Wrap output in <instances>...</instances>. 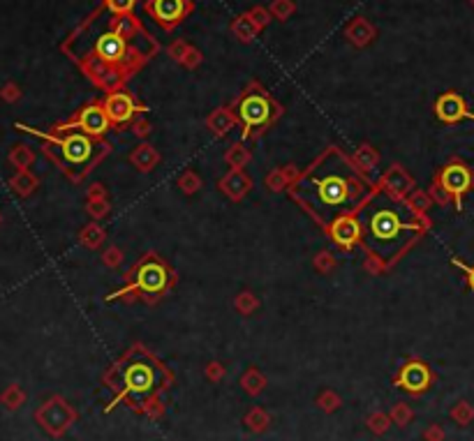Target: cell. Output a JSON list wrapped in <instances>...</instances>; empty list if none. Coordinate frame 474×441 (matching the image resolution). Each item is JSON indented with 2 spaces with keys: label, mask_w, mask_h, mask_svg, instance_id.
<instances>
[{
  "label": "cell",
  "mask_w": 474,
  "mask_h": 441,
  "mask_svg": "<svg viewBox=\"0 0 474 441\" xmlns=\"http://www.w3.org/2000/svg\"><path fill=\"white\" fill-rule=\"evenodd\" d=\"M435 113H438L440 120H445V123H458V120H465L470 118L474 120V113L468 109V104L458 93H445L440 97L438 102H435Z\"/></svg>",
  "instance_id": "9c48e42d"
},
{
  "label": "cell",
  "mask_w": 474,
  "mask_h": 441,
  "mask_svg": "<svg viewBox=\"0 0 474 441\" xmlns=\"http://www.w3.org/2000/svg\"><path fill=\"white\" fill-rule=\"evenodd\" d=\"M146 12L164 28L176 26L187 12V0H148Z\"/></svg>",
  "instance_id": "8992f818"
},
{
  "label": "cell",
  "mask_w": 474,
  "mask_h": 441,
  "mask_svg": "<svg viewBox=\"0 0 474 441\" xmlns=\"http://www.w3.org/2000/svg\"><path fill=\"white\" fill-rule=\"evenodd\" d=\"M137 5V0H107V7L114 14H130Z\"/></svg>",
  "instance_id": "9a60e30c"
},
{
  "label": "cell",
  "mask_w": 474,
  "mask_h": 441,
  "mask_svg": "<svg viewBox=\"0 0 474 441\" xmlns=\"http://www.w3.org/2000/svg\"><path fill=\"white\" fill-rule=\"evenodd\" d=\"M109 116L107 111H104V106L100 104H90L86 106L84 111H81L79 120L74 123V127H79V130H84V134H90V136H100L109 130Z\"/></svg>",
  "instance_id": "30bf717a"
},
{
  "label": "cell",
  "mask_w": 474,
  "mask_h": 441,
  "mask_svg": "<svg viewBox=\"0 0 474 441\" xmlns=\"http://www.w3.org/2000/svg\"><path fill=\"white\" fill-rule=\"evenodd\" d=\"M238 116L243 120L245 134L252 132L254 127H264L271 116H273V106H271L268 97L264 93H247L238 104Z\"/></svg>",
  "instance_id": "3957f363"
},
{
  "label": "cell",
  "mask_w": 474,
  "mask_h": 441,
  "mask_svg": "<svg viewBox=\"0 0 474 441\" xmlns=\"http://www.w3.org/2000/svg\"><path fill=\"white\" fill-rule=\"evenodd\" d=\"M130 386L134 391H146L150 386V370L144 368V365H139V368H132L130 370Z\"/></svg>",
  "instance_id": "5bb4252c"
},
{
  "label": "cell",
  "mask_w": 474,
  "mask_h": 441,
  "mask_svg": "<svg viewBox=\"0 0 474 441\" xmlns=\"http://www.w3.org/2000/svg\"><path fill=\"white\" fill-rule=\"evenodd\" d=\"M58 150L65 164H84L93 155V141L86 134H67L58 141Z\"/></svg>",
  "instance_id": "ba28073f"
},
{
  "label": "cell",
  "mask_w": 474,
  "mask_h": 441,
  "mask_svg": "<svg viewBox=\"0 0 474 441\" xmlns=\"http://www.w3.org/2000/svg\"><path fill=\"white\" fill-rule=\"evenodd\" d=\"M331 236L340 247H352L364 236V229H361V222L354 217H338L331 224Z\"/></svg>",
  "instance_id": "7c38bea8"
},
{
  "label": "cell",
  "mask_w": 474,
  "mask_h": 441,
  "mask_svg": "<svg viewBox=\"0 0 474 441\" xmlns=\"http://www.w3.org/2000/svg\"><path fill=\"white\" fill-rule=\"evenodd\" d=\"M104 111H107V116L111 123H127V120H132L134 113L139 111V106L134 104V100L127 93H114L107 97V102H104Z\"/></svg>",
  "instance_id": "8fae6325"
},
{
  "label": "cell",
  "mask_w": 474,
  "mask_h": 441,
  "mask_svg": "<svg viewBox=\"0 0 474 441\" xmlns=\"http://www.w3.org/2000/svg\"><path fill=\"white\" fill-rule=\"evenodd\" d=\"M303 189L310 192V201L315 210H317L322 217H326L329 212L336 215V212L352 206L359 185L354 178L345 176L340 171H326V173L308 176L303 180Z\"/></svg>",
  "instance_id": "7a4b0ae2"
},
{
  "label": "cell",
  "mask_w": 474,
  "mask_h": 441,
  "mask_svg": "<svg viewBox=\"0 0 474 441\" xmlns=\"http://www.w3.org/2000/svg\"><path fill=\"white\" fill-rule=\"evenodd\" d=\"M95 56L104 60V63L114 65V63H123L125 56H127V44H125V37L118 33V30H107V33H102L100 37L95 40Z\"/></svg>",
  "instance_id": "5b68a950"
},
{
  "label": "cell",
  "mask_w": 474,
  "mask_h": 441,
  "mask_svg": "<svg viewBox=\"0 0 474 441\" xmlns=\"http://www.w3.org/2000/svg\"><path fill=\"white\" fill-rule=\"evenodd\" d=\"M426 379H428V372H426L424 365H419V363L410 365V368L403 372V382L408 384L412 391L424 389V386H426Z\"/></svg>",
  "instance_id": "4fadbf2b"
},
{
  "label": "cell",
  "mask_w": 474,
  "mask_h": 441,
  "mask_svg": "<svg viewBox=\"0 0 474 441\" xmlns=\"http://www.w3.org/2000/svg\"><path fill=\"white\" fill-rule=\"evenodd\" d=\"M361 229H364V238L373 252L380 254L382 259H391L408 243L417 224L410 219L405 208L396 206L394 201L382 199L375 201V206L366 208Z\"/></svg>",
  "instance_id": "6da1fadb"
},
{
  "label": "cell",
  "mask_w": 474,
  "mask_h": 441,
  "mask_svg": "<svg viewBox=\"0 0 474 441\" xmlns=\"http://www.w3.org/2000/svg\"><path fill=\"white\" fill-rule=\"evenodd\" d=\"M454 263L458 266V268H461L465 275H468V284H470V289L474 291V266H465V263H461L458 259H454Z\"/></svg>",
  "instance_id": "2e32d148"
},
{
  "label": "cell",
  "mask_w": 474,
  "mask_h": 441,
  "mask_svg": "<svg viewBox=\"0 0 474 441\" xmlns=\"http://www.w3.org/2000/svg\"><path fill=\"white\" fill-rule=\"evenodd\" d=\"M167 268L157 261H148L141 263L137 275H134V289L144 294H160L164 287H167Z\"/></svg>",
  "instance_id": "52a82bcc"
},
{
  "label": "cell",
  "mask_w": 474,
  "mask_h": 441,
  "mask_svg": "<svg viewBox=\"0 0 474 441\" xmlns=\"http://www.w3.org/2000/svg\"><path fill=\"white\" fill-rule=\"evenodd\" d=\"M440 185L456 199V206L461 208V199L465 192L474 187V173L470 171L468 164L463 162H451L440 173Z\"/></svg>",
  "instance_id": "277c9868"
}]
</instances>
